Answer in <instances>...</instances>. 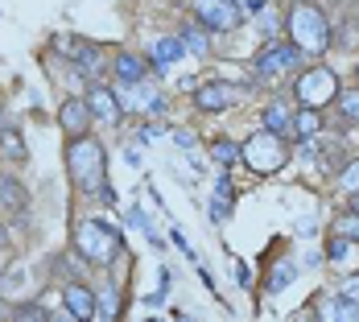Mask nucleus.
<instances>
[{"mask_svg":"<svg viewBox=\"0 0 359 322\" xmlns=\"http://www.w3.org/2000/svg\"><path fill=\"white\" fill-rule=\"evenodd\" d=\"M285 29H289V41H293L302 54H323L326 46H330V37H334L330 21H326V13L318 8V4H306V0L289 8Z\"/></svg>","mask_w":359,"mask_h":322,"instance_id":"f257e3e1","label":"nucleus"},{"mask_svg":"<svg viewBox=\"0 0 359 322\" xmlns=\"http://www.w3.org/2000/svg\"><path fill=\"white\" fill-rule=\"evenodd\" d=\"M67 166H71V182L83 194H95L104 190V145L91 141V137H71L67 145Z\"/></svg>","mask_w":359,"mask_h":322,"instance_id":"f03ea898","label":"nucleus"},{"mask_svg":"<svg viewBox=\"0 0 359 322\" xmlns=\"http://www.w3.org/2000/svg\"><path fill=\"white\" fill-rule=\"evenodd\" d=\"M74 248H79L83 260H91V264L108 269L111 260L120 256L124 240H120V232H116V227L100 223V219H87V223H79V232H74Z\"/></svg>","mask_w":359,"mask_h":322,"instance_id":"7ed1b4c3","label":"nucleus"},{"mask_svg":"<svg viewBox=\"0 0 359 322\" xmlns=\"http://www.w3.org/2000/svg\"><path fill=\"white\" fill-rule=\"evenodd\" d=\"M240 157L248 161L252 174H277L281 166H285V141H281V133H273V128H264V133H256L248 137V145L240 149Z\"/></svg>","mask_w":359,"mask_h":322,"instance_id":"20e7f679","label":"nucleus"},{"mask_svg":"<svg viewBox=\"0 0 359 322\" xmlns=\"http://www.w3.org/2000/svg\"><path fill=\"white\" fill-rule=\"evenodd\" d=\"M293 95H297L302 107H326L330 100H339V74L326 71V67L302 71L297 83H293Z\"/></svg>","mask_w":359,"mask_h":322,"instance_id":"39448f33","label":"nucleus"},{"mask_svg":"<svg viewBox=\"0 0 359 322\" xmlns=\"http://www.w3.org/2000/svg\"><path fill=\"white\" fill-rule=\"evenodd\" d=\"M302 62V50L293 46V41H269L260 54H256V79H277V74H285V71H293Z\"/></svg>","mask_w":359,"mask_h":322,"instance_id":"423d86ee","label":"nucleus"},{"mask_svg":"<svg viewBox=\"0 0 359 322\" xmlns=\"http://www.w3.org/2000/svg\"><path fill=\"white\" fill-rule=\"evenodd\" d=\"M194 4V17L211 29H236L244 21V8L236 0H190Z\"/></svg>","mask_w":359,"mask_h":322,"instance_id":"0eeeda50","label":"nucleus"},{"mask_svg":"<svg viewBox=\"0 0 359 322\" xmlns=\"http://www.w3.org/2000/svg\"><path fill=\"white\" fill-rule=\"evenodd\" d=\"M54 50H62L67 58H74L79 74H95L100 71V46L79 41V37H54Z\"/></svg>","mask_w":359,"mask_h":322,"instance_id":"6e6552de","label":"nucleus"},{"mask_svg":"<svg viewBox=\"0 0 359 322\" xmlns=\"http://www.w3.org/2000/svg\"><path fill=\"white\" fill-rule=\"evenodd\" d=\"M236 100H240V87H231V83H207V87L194 91V104L203 107V112H223Z\"/></svg>","mask_w":359,"mask_h":322,"instance_id":"1a4fd4ad","label":"nucleus"},{"mask_svg":"<svg viewBox=\"0 0 359 322\" xmlns=\"http://www.w3.org/2000/svg\"><path fill=\"white\" fill-rule=\"evenodd\" d=\"M58 124H62L67 137H87V128H91V107H87V100H67L62 112H58Z\"/></svg>","mask_w":359,"mask_h":322,"instance_id":"9d476101","label":"nucleus"},{"mask_svg":"<svg viewBox=\"0 0 359 322\" xmlns=\"http://www.w3.org/2000/svg\"><path fill=\"white\" fill-rule=\"evenodd\" d=\"M62 302H67V310H71L74 318H100L95 293H91L87 286H79V281H71V286L62 289Z\"/></svg>","mask_w":359,"mask_h":322,"instance_id":"9b49d317","label":"nucleus"},{"mask_svg":"<svg viewBox=\"0 0 359 322\" xmlns=\"http://www.w3.org/2000/svg\"><path fill=\"white\" fill-rule=\"evenodd\" d=\"M87 107H91V116L104 120V124H116V120H120V95L108 91V87H91V91H87Z\"/></svg>","mask_w":359,"mask_h":322,"instance_id":"f8f14e48","label":"nucleus"},{"mask_svg":"<svg viewBox=\"0 0 359 322\" xmlns=\"http://www.w3.org/2000/svg\"><path fill=\"white\" fill-rule=\"evenodd\" d=\"M153 100H157V91H153V87H149L144 79H141V83H124V91H120V107H124V112L149 107Z\"/></svg>","mask_w":359,"mask_h":322,"instance_id":"ddd939ff","label":"nucleus"},{"mask_svg":"<svg viewBox=\"0 0 359 322\" xmlns=\"http://www.w3.org/2000/svg\"><path fill=\"white\" fill-rule=\"evenodd\" d=\"M182 54H186L182 37H157V41H153V62H157V67H170V62H178Z\"/></svg>","mask_w":359,"mask_h":322,"instance_id":"4468645a","label":"nucleus"},{"mask_svg":"<svg viewBox=\"0 0 359 322\" xmlns=\"http://www.w3.org/2000/svg\"><path fill=\"white\" fill-rule=\"evenodd\" d=\"M264 128H273V133H285V128H293V112H289L285 100H273V104L264 107Z\"/></svg>","mask_w":359,"mask_h":322,"instance_id":"2eb2a0df","label":"nucleus"},{"mask_svg":"<svg viewBox=\"0 0 359 322\" xmlns=\"http://www.w3.org/2000/svg\"><path fill=\"white\" fill-rule=\"evenodd\" d=\"M116 79H120V87H124V83H141L144 62L137 58V54H120V58H116Z\"/></svg>","mask_w":359,"mask_h":322,"instance_id":"dca6fc26","label":"nucleus"},{"mask_svg":"<svg viewBox=\"0 0 359 322\" xmlns=\"http://www.w3.org/2000/svg\"><path fill=\"white\" fill-rule=\"evenodd\" d=\"M318 128H323V120H318V107H302V112L293 116V133H297L302 141L318 137Z\"/></svg>","mask_w":359,"mask_h":322,"instance_id":"f3484780","label":"nucleus"},{"mask_svg":"<svg viewBox=\"0 0 359 322\" xmlns=\"http://www.w3.org/2000/svg\"><path fill=\"white\" fill-rule=\"evenodd\" d=\"M182 46H186L190 54H198V58H203V54L211 50V41H207V29H203V25H186V29H182Z\"/></svg>","mask_w":359,"mask_h":322,"instance_id":"a211bd4d","label":"nucleus"},{"mask_svg":"<svg viewBox=\"0 0 359 322\" xmlns=\"http://www.w3.org/2000/svg\"><path fill=\"white\" fill-rule=\"evenodd\" d=\"M323 314L326 318H359V302L343 293V297H334L330 306H323Z\"/></svg>","mask_w":359,"mask_h":322,"instance_id":"6ab92c4d","label":"nucleus"},{"mask_svg":"<svg viewBox=\"0 0 359 322\" xmlns=\"http://www.w3.org/2000/svg\"><path fill=\"white\" fill-rule=\"evenodd\" d=\"M0 203H4L8 211H25V190H21L13 178H4L0 182Z\"/></svg>","mask_w":359,"mask_h":322,"instance_id":"aec40b11","label":"nucleus"},{"mask_svg":"<svg viewBox=\"0 0 359 322\" xmlns=\"http://www.w3.org/2000/svg\"><path fill=\"white\" fill-rule=\"evenodd\" d=\"M334 236H347L351 244H359V211L343 215V219H334Z\"/></svg>","mask_w":359,"mask_h":322,"instance_id":"412c9836","label":"nucleus"},{"mask_svg":"<svg viewBox=\"0 0 359 322\" xmlns=\"http://www.w3.org/2000/svg\"><path fill=\"white\" fill-rule=\"evenodd\" d=\"M211 157H215L219 166H231V161L240 157V145H236V141H215V145H211Z\"/></svg>","mask_w":359,"mask_h":322,"instance_id":"4be33fe9","label":"nucleus"},{"mask_svg":"<svg viewBox=\"0 0 359 322\" xmlns=\"http://www.w3.org/2000/svg\"><path fill=\"white\" fill-rule=\"evenodd\" d=\"M293 273H297V269H293L289 260H281V264H277V273L269 277V289H273V293H281V289H285L289 281H293Z\"/></svg>","mask_w":359,"mask_h":322,"instance_id":"5701e85b","label":"nucleus"},{"mask_svg":"<svg viewBox=\"0 0 359 322\" xmlns=\"http://www.w3.org/2000/svg\"><path fill=\"white\" fill-rule=\"evenodd\" d=\"M0 145H4V153H8V157H17V161L25 157V145H21V133H13V128H8V133H0Z\"/></svg>","mask_w":359,"mask_h":322,"instance_id":"b1692460","label":"nucleus"},{"mask_svg":"<svg viewBox=\"0 0 359 322\" xmlns=\"http://www.w3.org/2000/svg\"><path fill=\"white\" fill-rule=\"evenodd\" d=\"M116 286H104V293H100V318H116Z\"/></svg>","mask_w":359,"mask_h":322,"instance_id":"393cba45","label":"nucleus"},{"mask_svg":"<svg viewBox=\"0 0 359 322\" xmlns=\"http://www.w3.org/2000/svg\"><path fill=\"white\" fill-rule=\"evenodd\" d=\"M339 182L355 194V190H359V161H347V166H343V174H339Z\"/></svg>","mask_w":359,"mask_h":322,"instance_id":"a878e982","label":"nucleus"},{"mask_svg":"<svg viewBox=\"0 0 359 322\" xmlns=\"http://www.w3.org/2000/svg\"><path fill=\"white\" fill-rule=\"evenodd\" d=\"M347 252H351V240H347V236H334L330 248H326V256H330V260H343Z\"/></svg>","mask_w":359,"mask_h":322,"instance_id":"bb28decb","label":"nucleus"},{"mask_svg":"<svg viewBox=\"0 0 359 322\" xmlns=\"http://www.w3.org/2000/svg\"><path fill=\"white\" fill-rule=\"evenodd\" d=\"M343 116H347V120H359V87L343 95Z\"/></svg>","mask_w":359,"mask_h":322,"instance_id":"cd10ccee","label":"nucleus"},{"mask_svg":"<svg viewBox=\"0 0 359 322\" xmlns=\"http://www.w3.org/2000/svg\"><path fill=\"white\" fill-rule=\"evenodd\" d=\"M174 141H178V149L190 153V149H194V133H190V128H174Z\"/></svg>","mask_w":359,"mask_h":322,"instance_id":"c85d7f7f","label":"nucleus"},{"mask_svg":"<svg viewBox=\"0 0 359 322\" xmlns=\"http://www.w3.org/2000/svg\"><path fill=\"white\" fill-rule=\"evenodd\" d=\"M223 219H227V199L215 194V203H211V223H223Z\"/></svg>","mask_w":359,"mask_h":322,"instance_id":"c756f323","label":"nucleus"},{"mask_svg":"<svg viewBox=\"0 0 359 322\" xmlns=\"http://www.w3.org/2000/svg\"><path fill=\"white\" fill-rule=\"evenodd\" d=\"M215 194L231 203V182H227V174H219V178H215Z\"/></svg>","mask_w":359,"mask_h":322,"instance_id":"7c9ffc66","label":"nucleus"},{"mask_svg":"<svg viewBox=\"0 0 359 322\" xmlns=\"http://www.w3.org/2000/svg\"><path fill=\"white\" fill-rule=\"evenodd\" d=\"M17 318H46L41 306H17Z\"/></svg>","mask_w":359,"mask_h":322,"instance_id":"2f4dec72","label":"nucleus"},{"mask_svg":"<svg viewBox=\"0 0 359 322\" xmlns=\"http://www.w3.org/2000/svg\"><path fill=\"white\" fill-rule=\"evenodd\" d=\"M236 4H240V8H244V13H256V17H260V13H264V8H269V4H264V0H236Z\"/></svg>","mask_w":359,"mask_h":322,"instance_id":"473e14b6","label":"nucleus"},{"mask_svg":"<svg viewBox=\"0 0 359 322\" xmlns=\"http://www.w3.org/2000/svg\"><path fill=\"white\" fill-rule=\"evenodd\" d=\"M343 293H347V297H355V302H359V277H347V281H343Z\"/></svg>","mask_w":359,"mask_h":322,"instance_id":"72a5a7b5","label":"nucleus"},{"mask_svg":"<svg viewBox=\"0 0 359 322\" xmlns=\"http://www.w3.org/2000/svg\"><path fill=\"white\" fill-rule=\"evenodd\" d=\"M170 236H174V244H178V248L186 252V256H190V260H194V248H190V244H186V236H182V232H170Z\"/></svg>","mask_w":359,"mask_h":322,"instance_id":"f704fd0d","label":"nucleus"},{"mask_svg":"<svg viewBox=\"0 0 359 322\" xmlns=\"http://www.w3.org/2000/svg\"><path fill=\"white\" fill-rule=\"evenodd\" d=\"M236 281H240V286H252V273L244 269V264H236Z\"/></svg>","mask_w":359,"mask_h":322,"instance_id":"c9c22d12","label":"nucleus"},{"mask_svg":"<svg viewBox=\"0 0 359 322\" xmlns=\"http://www.w3.org/2000/svg\"><path fill=\"white\" fill-rule=\"evenodd\" d=\"M4 244H8V232H4V223H0V248H4Z\"/></svg>","mask_w":359,"mask_h":322,"instance_id":"e433bc0d","label":"nucleus"},{"mask_svg":"<svg viewBox=\"0 0 359 322\" xmlns=\"http://www.w3.org/2000/svg\"><path fill=\"white\" fill-rule=\"evenodd\" d=\"M351 211H359V190L351 194Z\"/></svg>","mask_w":359,"mask_h":322,"instance_id":"4c0bfd02","label":"nucleus"},{"mask_svg":"<svg viewBox=\"0 0 359 322\" xmlns=\"http://www.w3.org/2000/svg\"><path fill=\"white\" fill-rule=\"evenodd\" d=\"M0 314H4V306H0Z\"/></svg>","mask_w":359,"mask_h":322,"instance_id":"58836bf2","label":"nucleus"},{"mask_svg":"<svg viewBox=\"0 0 359 322\" xmlns=\"http://www.w3.org/2000/svg\"><path fill=\"white\" fill-rule=\"evenodd\" d=\"M355 74H359V71H355Z\"/></svg>","mask_w":359,"mask_h":322,"instance_id":"ea45409f","label":"nucleus"}]
</instances>
